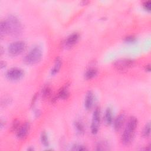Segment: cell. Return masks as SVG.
I'll return each mask as SVG.
<instances>
[{"label":"cell","mask_w":151,"mask_h":151,"mask_svg":"<svg viewBox=\"0 0 151 151\" xmlns=\"http://www.w3.org/2000/svg\"><path fill=\"white\" fill-rule=\"evenodd\" d=\"M42 52L41 48L35 46L29 50V51L24 56V62L29 65H32L38 63L42 58Z\"/></svg>","instance_id":"cell-3"},{"label":"cell","mask_w":151,"mask_h":151,"mask_svg":"<svg viewBox=\"0 0 151 151\" xmlns=\"http://www.w3.org/2000/svg\"><path fill=\"white\" fill-rule=\"evenodd\" d=\"M97 74V70L94 67L89 68L85 73L84 76L87 80H90L94 77Z\"/></svg>","instance_id":"cell-13"},{"label":"cell","mask_w":151,"mask_h":151,"mask_svg":"<svg viewBox=\"0 0 151 151\" xmlns=\"http://www.w3.org/2000/svg\"><path fill=\"white\" fill-rule=\"evenodd\" d=\"M69 95L68 90H67V86H65L63 87L57 94V97L61 99H66Z\"/></svg>","instance_id":"cell-15"},{"label":"cell","mask_w":151,"mask_h":151,"mask_svg":"<svg viewBox=\"0 0 151 151\" xmlns=\"http://www.w3.org/2000/svg\"><path fill=\"white\" fill-rule=\"evenodd\" d=\"M137 126V119L134 117H130L126 124V127L122 135L121 140L123 144L127 145L131 143L133 139Z\"/></svg>","instance_id":"cell-1"},{"label":"cell","mask_w":151,"mask_h":151,"mask_svg":"<svg viewBox=\"0 0 151 151\" xmlns=\"http://www.w3.org/2000/svg\"><path fill=\"white\" fill-rule=\"evenodd\" d=\"M25 48V42L22 41H18L13 42L8 45V52L11 55L16 56L21 54Z\"/></svg>","instance_id":"cell-4"},{"label":"cell","mask_w":151,"mask_h":151,"mask_svg":"<svg viewBox=\"0 0 151 151\" xmlns=\"http://www.w3.org/2000/svg\"><path fill=\"white\" fill-rule=\"evenodd\" d=\"M8 34L12 37L19 36L22 31V26L19 20L14 15H9L5 20Z\"/></svg>","instance_id":"cell-2"},{"label":"cell","mask_w":151,"mask_h":151,"mask_svg":"<svg viewBox=\"0 0 151 151\" xmlns=\"http://www.w3.org/2000/svg\"><path fill=\"white\" fill-rule=\"evenodd\" d=\"M4 67H5V63H4L3 61H1V68H2Z\"/></svg>","instance_id":"cell-26"},{"label":"cell","mask_w":151,"mask_h":151,"mask_svg":"<svg viewBox=\"0 0 151 151\" xmlns=\"http://www.w3.org/2000/svg\"><path fill=\"white\" fill-rule=\"evenodd\" d=\"M94 97L91 91H88L86 96L84 100V106L87 110H90L93 106Z\"/></svg>","instance_id":"cell-11"},{"label":"cell","mask_w":151,"mask_h":151,"mask_svg":"<svg viewBox=\"0 0 151 151\" xmlns=\"http://www.w3.org/2000/svg\"><path fill=\"white\" fill-rule=\"evenodd\" d=\"M72 149L74 150H86L87 149L85 147H84L83 146L76 145L75 146H73V148Z\"/></svg>","instance_id":"cell-24"},{"label":"cell","mask_w":151,"mask_h":151,"mask_svg":"<svg viewBox=\"0 0 151 151\" xmlns=\"http://www.w3.org/2000/svg\"><path fill=\"white\" fill-rule=\"evenodd\" d=\"M145 70H146V71H148V72H149V71H150V66L149 64L146 65V67H145Z\"/></svg>","instance_id":"cell-25"},{"label":"cell","mask_w":151,"mask_h":151,"mask_svg":"<svg viewBox=\"0 0 151 151\" xmlns=\"http://www.w3.org/2000/svg\"><path fill=\"white\" fill-rule=\"evenodd\" d=\"M30 129V124L29 122H25L21 126L19 127L17 132V137L19 139H22L26 137L28 134L29 130Z\"/></svg>","instance_id":"cell-9"},{"label":"cell","mask_w":151,"mask_h":151,"mask_svg":"<svg viewBox=\"0 0 151 151\" xmlns=\"http://www.w3.org/2000/svg\"><path fill=\"white\" fill-rule=\"evenodd\" d=\"M100 123V110L99 108H96L93 114L91 124V131L93 134H97L99 127Z\"/></svg>","instance_id":"cell-6"},{"label":"cell","mask_w":151,"mask_h":151,"mask_svg":"<svg viewBox=\"0 0 151 151\" xmlns=\"http://www.w3.org/2000/svg\"><path fill=\"white\" fill-rule=\"evenodd\" d=\"M51 94V88L48 86H46L43 88L42 90V94L44 97H47L49 96Z\"/></svg>","instance_id":"cell-22"},{"label":"cell","mask_w":151,"mask_h":151,"mask_svg":"<svg viewBox=\"0 0 151 151\" xmlns=\"http://www.w3.org/2000/svg\"><path fill=\"white\" fill-rule=\"evenodd\" d=\"M74 126L77 130V131L80 133H83L84 132V126L83 125V124L78 122V121H76L74 122Z\"/></svg>","instance_id":"cell-20"},{"label":"cell","mask_w":151,"mask_h":151,"mask_svg":"<svg viewBox=\"0 0 151 151\" xmlns=\"http://www.w3.org/2000/svg\"><path fill=\"white\" fill-rule=\"evenodd\" d=\"M124 41L127 43H134L136 41V38L133 35H129L124 38Z\"/></svg>","instance_id":"cell-21"},{"label":"cell","mask_w":151,"mask_h":151,"mask_svg":"<svg viewBox=\"0 0 151 151\" xmlns=\"http://www.w3.org/2000/svg\"><path fill=\"white\" fill-rule=\"evenodd\" d=\"M80 35L77 32H73L68 35L64 42V47L66 48L72 47L78 41Z\"/></svg>","instance_id":"cell-8"},{"label":"cell","mask_w":151,"mask_h":151,"mask_svg":"<svg viewBox=\"0 0 151 151\" xmlns=\"http://www.w3.org/2000/svg\"><path fill=\"white\" fill-rule=\"evenodd\" d=\"M104 122L107 125H110L113 122V112L111 108L106 109L104 114Z\"/></svg>","instance_id":"cell-12"},{"label":"cell","mask_w":151,"mask_h":151,"mask_svg":"<svg viewBox=\"0 0 151 151\" xmlns=\"http://www.w3.org/2000/svg\"><path fill=\"white\" fill-rule=\"evenodd\" d=\"M143 8L145 10H146L148 12L150 11V8H151V2L150 1H145L143 4Z\"/></svg>","instance_id":"cell-23"},{"label":"cell","mask_w":151,"mask_h":151,"mask_svg":"<svg viewBox=\"0 0 151 151\" xmlns=\"http://www.w3.org/2000/svg\"><path fill=\"white\" fill-rule=\"evenodd\" d=\"M24 75V71L19 68H12L8 70L6 74V77L11 81H17L21 79Z\"/></svg>","instance_id":"cell-5"},{"label":"cell","mask_w":151,"mask_h":151,"mask_svg":"<svg viewBox=\"0 0 151 151\" xmlns=\"http://www.w3.org/2000/svg\"><path fill=\"white\" fill-rule=\"evenodd\" d=\"M134 61L129 58H122L116 61L114 63V67L120 71H124L131 67L133 65Z\"/></svg>","instance_id":"cell-7"},{"label":"cell","mask_w":151,"mask_h":151,"mask_svg":"<svg viewBox=\"0 0 151 151\" xmlns=\"http://www.w3.org/2000/svg\"><path fill=\"white\" fill-rule=\"evenodd\" d=\"M150 124L149 122L144 127L142 132V135L145 137H148L150 136Z\"/></svg>","instance_id":"cell-19"},{"label":"cell","mask_w":151,"mask_h":151,"mask_svg":"<svg viewBox=\"0 0 151 151\" xmlns=\"http://www.w3.org/2000/svg\"><path fill=\"white\" fill-rule=\"evenodd\" d=\"M0 34H1V37H2L8 34V31H7V28H6V25L5 21H2L1 22L0 24Z\"/></svg>","instance_id":"cell-17"},{"label":"cell","mask_w":151,"mask_h":151,"mask_svg":"<svg viewBox=\"0 0 151 151\" xmlns=\"http://www.w3.org/2000/svg\"><path fill=\"white\" fill-rule=\"evenodd\" d=\"M61 64H62L61 60L60 58H57L55 61L54 67H53L52 69L51 70V74L52 75H55V74H57L59 71V70L61 67Z\"/></svg>","instance_id":"cell-14"},{"label":"cell","mask_w":151,"mask_h":151,"mask_svg":"<svg viewBox=\"0 0 151 151\" xmlns=\"http://www.w3.org/2000/svg\"><path fill=\"white\" fill-rule=\"evenodd\" d=\"M125 115L123 113L120 114L117 116L114 122V129L116 131L118 132L122 128V126L125 122Z\"/></svg>","instance_id":"cell-10"},{"label":"cell","mask_w":151,"mask_h":151,"mask_svg":"<svg viewBox=\"0 0 151 151\" xmlns=\"http://www.w3.org/2000/svg\"><path fill=\"white\" fill-rule=\"evenodd\" d=\"M97 150H109V144L104 141H100L97 145Z\"/></svg>","instance_id":"cell-16"},{"label":"cell","mask_w":151,"mask_h":151,"mask_svg":"<svg viewBox=\"0 0 151 151\" xmlns=\"http://www.w3.org/2000/svg\"><path fill=\"white\" fill-rule=\"evenodd\" d=\"M41 142L42 144L45 146V147H48L49 146V141L48 139V136L45 132H42L41 134Z\"/></svg>","instance_id":"cell-18"}]
</instances>
